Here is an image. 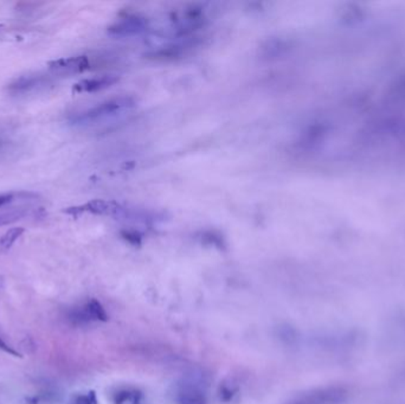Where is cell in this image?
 <instances>
[{
    "label": "cell",
    "mask_w": 405,
    "mask_h": 404,
    "mask_svg": "<svg viewBox=\"0 0 405 404\" xmlns=\"http://www.w3.org/2000/svg\"><path fill=\"white\" fill-rule=\"evenodd\" d=\"M138 107L135 98L130 95L116 96L98 105L76 113L70 118L75 126L93 127L114 123L126 119Z\"/></svg>",
    "instance_id": "obj_1"
},
{
    "label": "cell",
    "mask_w": 405,
    "mask_h": 404,
    "mask_svg": "<svg viewBox=\"0 0 405 404\" xmlns=\"http://www.w3.org/2000/svg\"><path fill=\"white\" fill-rule=\"evenodd\" d=\"M349 398V391L342 385H329L301 395L288 404H342Z\"/></svg>",
    "instance_id": "obj_2"
},
{
    "label": "cell",
    "mask_w": 405,
    "mask_h": 404,
    "mask_svg": "<svg viewBox=\"0 0 405 404\" xmlns=\"http://www.w3.org/2000/svg\"><path fill=\"white\" fill-rule=\"evenodd\" d=\"M148 30V19L138 14H121L108 28L109 33L116 37H135L146 33Z\"/></svg>",
    "instance_id": "obj_3"
},
{
    "label": "cell",
    "mask_w": 405,
    "mask_h": 404,
    "mask_svg": "<svg viewBox=\"0 0 405 404\" xmlns=\"http://www.w3.org/2000/svg\"><path fill=\"white\" fill-rule=\"evenodd\" d=\"M53 78H50L46 75H25L11 82L10 85L7 86L6 90L10 95H30L35 93L44 92L50 87H53Z\"/></svg>",
    "instance_id": "obj_4"
},
{
    "label": "cell",
    "mask_w": 405,
    "mask_h": 404,
    "mask_svg": "<svg viewBox=\"0 0 405 404\" xmlns=\"http://www.w3.org/2000/svg\"><path fill=\"white\" fill-rule=\"evenodd\" d=\"M67 318L73 325H86L93 321H107L108 314L100 301L91 299L82 305L70 309L68 311Z\"/></svg>",
    "instance_id": "obj_5"
},
{
    "label": "cell",
    "mask_w": 405,
    "mask_h": 404,
    "mask_svg": "<svg viewBox=\"0 0 405 404\" xmlns=\"http://www.w3.org/2000/svg\"><path fill=\"white\" fill-rule=\"evenodd\" d=\"M125 205L116 201H105V200H94L80 207H68L66 212L73 217L81 214H91L96 216H109V217L120 218L123 214Z\"/></svg>",
    "instance_id": "obj_6"
},
{
    "label": "cell",
    "mask_w": 405,
    "mask_h": 404,
    "mask_svg": "<svg viewBox=\"0 0 405 404\" xmlns=\"http://www.w3.org/2000/svg\"><path fill=\"white\" fill-rule=\"evenodd\" d=\"M50 71L53 74L61 76L82 74L91 69V60L87 56H73L67 58L50 61L48 63Z\"/></svg>",
    "instance_id": "obj_7"
},
{
    "label": "cell",
    "mask_w": 405,
    "mask_h": 404,
    "mask_svg": "<svg viewBox=\"0 0 405 404\" xmlns=\"http://www.w3.org/2000/svg\"><path fill=\"white\" fill-rule=\"evenodd\" d=\"M177 404H207L206 395L202 387L195 382H184L175 391Z\"/></svg>",
    "instance_id": "obj_8"
},
{
    "label": "cell",
    "mask_w": 405,
    "mask_h": 404,
    "mask_svg": "<svg viewBox=\"0 0 405 404\" xmlns=\"http://www.w3.org/2000/svg\"><path fill=\"white\" fill-rule=\"evenodd\" d=\"M118 82H119V78L116 75H103L98 78H84L73 86V92L76 94L100 92V90L112 87Z\"/></svg>",
    "instance_id": "obj_9"
},
{
    "label": "cell",
    "mask_w": 405,
    "mask_h": 404,
    "mask_svg": "<svg viewBox=\"0 0 405 404\" xmlns=\"http://www.w3.org/2000/svg\"><path fill=\"white\" fill-rule=\"evenodd\" d=\"M141 398V393L133 388H123L113 394L114 404H136Z\"/></svg>",
    "instance_id": "obj_10"
},
{
    "label": "cell",
    "mask_w": 405,
    "mask_h": 404,
    "mask_svg": "<svg viewBox=\"0 0 405 404\" xmlns=\"http://www.w3.org/2000/svg\"><path fill=\"white\" fill-rule=\"evenodd\" d=\"M24 232L23 228L10 229L9 232H5L1 239H0V248L3 250H9L11 247L14 246V242L17 241Z\"/></svg>",
    "instance_id": "obj_11"
},
{
    "label": "cell",
    "mask_w": 405,
    "mask_h": 404,
    "mask_svg": "<svg viewBox=\"0 0 405 404\" xmlns=\"http://www.w3.org/2000/svg\"><path fill=\"white\" fill-rule=\"evenodd\" d=\"M26 214H28V212L25 210H14L10 211V212H6V214H0V227H1V225H7L10 224V223H14V222L24 217Z\"/></svg>",
    "instance_id": "obj_12"
},
{
    "label": "cell",
    "mask_w": 405,
    "mask_h": 404,
    "mask_svg": "<svg viewBox=\"0 0 405 404\" xmlns=\"http://www.w3.org/2000/svg\"><path fill=\"white\" fill-rule=\"evenodd\" d=\"M69 404H98V401L94 391H88L86 394H78L73 396Z\"/></svg>",
    "instance_id": "obj_13"
},
{
    "label": "cell",
    "mask_w": 405,
    "mask_h": 404,
    "mask_svg": "<svg viewBox=\"0 0 405 404\" xmlns=\"http://www.w3.org/2000/svg\"><path fill=\"white\" fill-rule=\"evenodd\" d=\"M0 350L7 353V355L14 356V357H18V358L23 357L17 350H14L11 345L7 344L6 341H4L1 337H0Z\"/></svg>",
    "instance_id": "obj_14"
},
{
    "label": "cell",
    "mask_w": 405,
    "mask_h": 404,
    "mask_svg": "<svg viewBox=\"0 0 405 404\" xmlns=\"http://www.w3.org/2000/svg\"><path fill=\"white\" fill-rule=\"evenodd\" d=\"M14 195L12 194L0 195V207H5L6 204L11 203V202L14 201Z\"/></svg>",
    "instance_id": "obj_15"
},
{
    "label": "cell",
    "mask_w": 405,
    "mask_h": 404,
    "mask_svg": "<svg viewBox=\"0 0 405 404\" xmlns=\"http://www.w3.org/2000/svg\"><path fill=\"white\" fill-rule=\"evenodd\" d=\"M403 326L405 327V319H404V321H403Z\"/></svg>",
    "instance_id": "obj_16"
},
{
    "label": "cell",
    "mask_w": 405,
    "mask_h": 404,
    "mask_svg": "<svg viewBox=\"0 0 405 404\" xmlns=\"http://www.w3.org/2000/svg\"><path fill=\"white\" fill-rule=\"evenodd\" d=\"M0 28H1V25H0Z\"/></svg>",
    "instance_id": "obj_17"
}]
</instances>
